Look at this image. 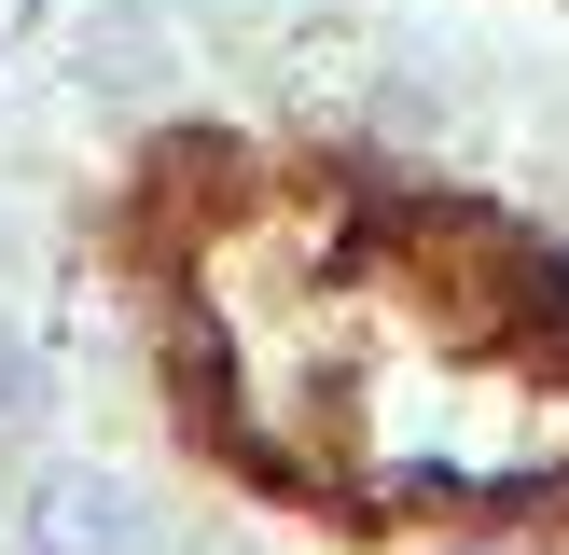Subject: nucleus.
Listing matches in <instances>:
<instances>
[{
    "label": "nucleus",
    "mask_w": 569,
    "mask_h": 555,
    "mask_svg": "<svg viewBox=\"0 0 569 555\" xmlns=\"http://www.w3.org/2000/svg\"><path fill=\"white\" fill-rule=\"evenodd\" d=\"M14 527H28V555H153V500L111 458H42L28 500H14Z\"/></svg>",
    "instance_id": "obj_1"
},
{
    "label": "nucleus",
    "mask_w": 569,
    "mask_h": 555,
    "mask_svg": "<svg viewBox=\"0 0 569 555\" xmlns=\"http://www.w3.org/2000/svg\"><path fill=\"white\" fill-rule=\"evenodd\" d=\"M42 416H56V347H42V320L0 305V444H28Z\"/></svg>",
    "instance_id": "obj_2"
},
{
    "label": "nucleus",
    "mask_w": 569,
    "mask_h": 555,
    "mask_svg": "<svg viewBox=\"0 0 569 555\" xmlns=\"http://www.w3.org/2000/svg\"><path fill=\"white\" fill-rule=\"evenodd\" d=\"M459 555H556V542H542V527H472Z\"/></svg>",
    "instance_id": "obj_3"
}]
</instances>
